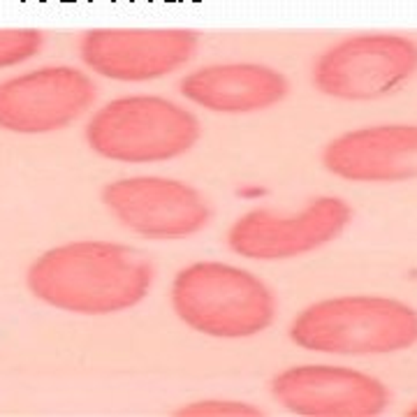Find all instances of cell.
<instances>
[{"mask_svg": "<svg viewBox=\"0 0 417 417\" xmlns=\"http://www.w3.org/2000/svg\"><path fill=\"white\" fill-rule=\"evenodd\" d=\"M290 339L327 355H387L417 343V311L389 297H334L297 315Z\"/></svg>", "mask_w": 417, "mask_h": 417, "instance_id": "cell-2", "label": "cell"}, {"mask_svg": "<svg viewBox=\"0 0 417 417\" xmlns=\"http://www.w3.org/2000/svg\"><path fill=\"white\" fill-rule=\"evenodd\" d=\"M96 100V83L74 68H42L0 83V128L40 135L74 123Z\"/></svg>", "mask_w": 417, "mask_h": 417, "instance_id": "cell-7", "label": "cell"}, {"mask_svg": "<svg viewBox=\"0 0 417 417\" xmlns=\"http://www.w3.org/2000/svg\"><path fill=\"white\" fill-rule=\"evenodd\" d=\"M324 167L346 181L392 183L417 176V125H371L331 139Z\"/></svg>", "mask_w": 417, "mask_h": 417, "instance_id": "cell-11", "label": "cell"}, {"mask_svg": "<svg viewBox=\"0 0 417 417\" xmlns=\"http://www.w3.org/2000/svg\"><path fill=\"white\" fill-rule=\"evenodd\" d=\"M197 51L192 31H91L81 37V61L116 81H148L172 74Z\"/></svg>", "mask_w": 417, "mask_h": 417, "instance_id": "cell-10", "label": "cell"}, {"mask_svg": "<svg viewBox=\"0 0 417 417\" xmlns=\"http://www.w3.org/2000/svg\"><path fill=\"white\" fill-rule=\"evenodd\" d=\"M172 306L188 327L216 339L255 336L276 315V297L257 276L222 262L181 269L172 283Z\"/></svg>", "mask_w": 417, "mask_h": 417, "instance_id": "cell-3", "label": "cell"}, {"mask_svg": "<svg viewBox=\"0 0 417 417\" xmlns=\"http://www.w3.org/2000/svg\"><path fill=\"white\" fill-rule=\"evenodd\" d=\"M120 225L148 239H181L209 225L211 209L192 185L158 176L120 179L102 190Z\"/></svg>", "mask_w": 417, "mask_h": 417, "instance_id": "cell-8", "label": "cell"}, {"mask_svg": "<svg viewBox=\"0 0 417 417\" xmlns=\"http://www.w3.org/2000/svg\"><path fill=\"white\" fill-rule=\"evenodd\" d=\"M200 120L172 100L130 96L107 102L86 128V142L118 163H160L197 144Z\"/></svg>", "mask_w": 417, "mask_h": 417, "instance_id": "cell-4", "label": "cell"}, {"mask_svg": "<svg viewBox=\"0 0 417 417\" xmlns=\"http://www.w3.org/2000/svg\"><path fill=\"white\" fill-rule=\"evenodd\" d=\"M42 42L40 31H0V68L33 58L40 53Z\"/></svg>", "mask_w": 417, "mask_h": 417, "instance_id": "cell-13", "label": "cell"}, {"mask_svg": "<svg viewBox=\"0 0 417 417\" xmlns=\"http://www.w3.org/2000/svg\"><path fill=\"white\" fill-rule=\"evenodd\" d=\"M272 394L285 411L304 417H374L392 394L378 378L346 366L306 364L278 374Z\"/></svg>", "mask_w": 417, "mask_h": 417, "instance_id": "cell-9", "label": "cell"}, {"mask_svg": "<svg viewBox=\"0 0 417 417\" xmlns=\"http://www.w3.org/2000/svg\"><path fill=\"white\" fill-rule=\"evenodd\" d=\"M411 415H413V417H417V408H413V411H411Z\"/></svg>", "mask_w": 417, "mask_h": 417, "instance_id": "cell-15", "label": "cell"}, {"mask_svg": "<svg viewBox=\"0 0 417 417\" xmlns=\"http://www.w3.org/2000/svg\"><path fill=\"white\" fill-rule=\"evenodd\" d=\"M181 415H262L257 408H250L248 403H235V401H204V403H195L190 408H183Z\"/></svg>", "mask_w": 417, "mask_h": 417, "instance_id": "cell-14", "label": "cell"}, {"mask_svg": "<svg viewBox=\"0 0 417 417\" xmlns=\"http://www.w3.org/2000/svg\"><path fill=\"white\" fill-rule=\"evenodd\" d=\"M26 281L37 299L53 309L107 315L144 299L153 283V264L125 244L74 241L37 257Z\"/></svg>", "mask_w": 417, "mask_h": 417, "instance_id": "cell-1", "label": "cell"}, {"mask_svg": "<svg viewBox=\"0 0 417 417\" xmlns=\"http://www.w3.org/2000/svg\"><path fill=\"white\" fill-rule=\"evenodd\" d=\"M417 72V44L398 35H357L324 51L313 68L315 88L339 100H378Z\"/></svg>", "mask_w": 417, "mask_h": 417, "instance_id": "cell-5", "label": "cell"}, {"mask_svg": "<svg viewBox=\"0 0 417 417\" xmlns=\"http://www.w3.org/2000/svg\"><path fill=\"white\" fill-rule=\"evenodd\" d=\"M181 96L209 111L248 114L278 105L290 86L278 70L255 63L211 65L183 77Z\"/></svg>", "mask_w": 417, "mask_h": 417, "instance_id": "cell-12", "label": "cell"}, {"mask_svg": "<svg viewBox=\"0 0 417 417\" xmlns=\"http://www.w3.org/2000/svg\"><path fill=\"white\" fill-rule=\"evenodd\" d=\"M350 220L352 209L341 197H318L294 216L253 209L230 227L227 244L250 259H287L329 244Z\"/></svg>", "mask_w": 417, "mask_h": 417, "instance_id": "cell-6", "label": "cell"}]
</instances>
